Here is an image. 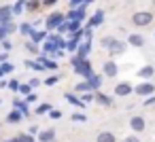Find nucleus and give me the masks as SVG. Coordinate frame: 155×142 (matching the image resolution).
I'll return each instance as SVG.
<instances>
[{
    "label": "nucleus",
    "mask_w": 155,
    "mask_h": 142,
    "mask_svg": "<svg viewBox=\"0 0 155 142\" xmlns=\"http://www.w3.org/2000/svg\"><path fill=\"white\" fill-rule=\"evenodd\" d=\"M87 83H89V87H91V89H100L102 79H100V76H96V74H89V76H87Z\"/></svg>",
    "instance_id": "obj_18"
},
{
    "label": "nucleus",
    "mask_w": 155,
    "mask_h": 142,
    "mask_svg": "<svg viewBox=\"0 0 155 142\" xmlns=\"http://www.w3.org/2000/svg\"><path fill=\"white\" fill-rule=\"evenodd\" d=\"M96 142H117V138H115L113 131H100L96 136Z\"/></svg>",
    "instance_id": "obj_9"
},
{
    "label": "nucleus",
    "mask_w": 155,
    "mask_h": 142,
    "mask_svg": "<svg viewBox=\"0 0 155 142\" xmlns=\"http://www.w3.org/2000/svg\"><path fill=\"white\" fill-rule=\"evenodd\" d=\"M13 108H15V110H19L24 117H28V115H30L28 104H26V102H21V100H13Z\"/></svg>",
    "instance_id": "obj_11"
},
{
    "label": "nucleus",
    "mask_w": 155,
    "mask_h": 142,
    "mask_svg": "<svg viewBox=\"0 0 155 142\" xmlns=\"http://www.w3.org/2000/svg\"><path fill=\"white\" fill-rule=\"evenodd\" d=\"M17 138H19V142H34V136H30V134H21Z\"/></svg>",
    "instance_id": "obj_35"
},
{
    "label": "nucleus",
    "mask_w": 155,
    "mask_h": 142,
    "mask_svg": "<svg viewBox=\"0 0 155 142\" xmlns=\"http://www.w3.org/2000/svg\"><path fill=\"white\" fill-rule=\"evenodd\" d=\"M30 36H32V43L36 45V43H41V40H45V38H47V32H43V30H41V32H38V30H32V34H30Z\"/></svg>",
    "instance_id": "obj_19"
},
{
    "label": "nucleus",
    "mask_w": 155,
    "mask_h": 142,
    "mask_svg": "<svg viewBox=\"0 0 155 142\" xmlns=\"http://www.w3.org/2000/svg\"><path fill=\"white\" fill-rule=\"evenodd\" d=\"M134 91V87L130 85V83H119V85H115V95H119V98H125V95H130Z\"/></svg>",
    "instance_id": "obj_6"
},
{
    "label": "nucleus",
    "mask_w": 155,
    "mask_h": 142,
    "mask_svg": "<svg viewBox=\"0 0 155 142\" xmlns=\"http://www.w3.org/2000/svg\"><path fill=\"white\" fill-rule=\"evenodd\" d=\"M81 142H85V140H81Z\"/></svg>",
    "instance_id": "obj_55"
},
{
    "label": "nucleus",
    "mask_w": 155,
    "mask_h": 142,
    "mask_svg": "<svg viewBox=\"0 0 155 142\" xmlns=\"http://www.w3.org/2000/svg\"><path fill=\"white\" fill-rule=\"evenodd\" d=\"M26 66L32 68V70H45V66H43L41 62H26Z\"/></svg>",
    "instance_id": "obj_32"
},
{
    "label": "nucleus",
    "mask_w": 155,
    "mask_h": 142,
    "mask_svg": "<svg viewBox=\"0 0 155 142\" xmlns=\"http://www.w3.org/2000/svg\"><path fill=\"white\" fill-rule=\"evenodd\" d=\"M123 51H125V43H119V40H115V43L110 45V49H108L110 55H119V53H123Z\"/></svg>",
    "instance_id": "obj_14"
},
{
    "label": "nucleus",
    "mask_w": 155,
    "mask_h": 142,
    "mask_svg": "<svg viewBox=\"0 0 155 142\" xmlns=\"http://www.w3.org/2000/svg\"><path fill=\"white\" fill-rule=\"evenodd\" d=\"M72 121H85V115H81V112L72 115Z\"/></svg>",
    "instance_id": "obj_45"
},
{
    "label": "nucleus",
    "mask_w": 155,
    "mask_h": 142,
    "mask_svg": "<svg viewBox=\"0 0 155 142\" xmlns=\"http://www.w3.org/2000/svg\"><path fill=\"white\" fill-rule=\"evenodd\" d=\"M49 110H51V104H38L34 112H36V115H45V112H49Z\"/></svg>",
    "instance_id": "obj_27"
},
{
    "label": "nucleus",
    "mask_w": 155,
    "mask_h": 142,
    "mask_svg": "<svg viewBox=\"0 0 155 142\" xmlns=\"http://www.w3.org/2000/svg\"><path fill=\"white\" fill-rule=\"evenodd\" d=\"M66 100L70 102V104H74V106H79V108H83V102L77 98V95H72V93H66Z\"/></svg>",
    "instance_id": "obj_26"
},
{
    "label": "nucleus",
    "mask_w": 155,
    "mask_h": 142,
    "mask_svg": "<svg viewBox=\"0 0 155 142\" xmlns=\"http://www.w3.org/2000/svg\"><path fill=\"white\" fill-rule=\"evenodd\" d=\"M2 30H5V34H11V32L17 30V26H13L11 21H7V24H2Z\"/></svg>",
    "instance_id": "obj_31"
},
{
    "label": "nucleus",
    "mask_w": 155,
    "mask_h": 142,
    "mask_svg": "<svg viewBox=\"0 0 155 142\" xmlns=\"http://www.w3.org/2000/svg\"><path fill=\"white\" fill-rule=\"evenodd\" d=\"M28 134H30V136H34V134H38V127H36V125H30V129H28Z\"/></svg>",
    "instance_id": "obj_46"
},
{
    "label": "nucleus",
    "mask_w": 155,
    "mask_h": 142,
    "mask_svg": "<svg viewBox=\"0 0 155 142\" xmlns=\"http://www.w3.org/2000/svg\"><path fill=\"white\" fill-rule=\"evenodd\" d=\"M147 106H151V104H155V95H151V98H147V102H144Z\"/></svg>",
    "instance_id": "obj_47"
},
{
    "label": "nucleus",
    "mask_w": 155,
    "mask_h": 142,
    "mask_svg": "<svg viewBox=\"0 0 155 142\" xmlns=\"http://www.w3.org/2000/svg\"><path fill=\"white\" fill-rule=\"evenodd\" d=\"M102 72H104V76H108V79L117 76V64H115L113 60H108V62L102 66Z\"/></svg>",
    "instance_id": "obj_7"
},
{
    "label": "nucleus",
    "mask_w": 155,
    "mask_h": 142,
    "mask_svg": "<svg viewBox=\"0 0 155 142\" xmlns=\"http://www.w3.org/2000/svg\"><path fill=\"white\" fill-rule=\"evenodd\" d=\"M123 142H140V138L134 134V136H125V138H123Z\"/></svg>",
    "instance_id": "obj_37"
},
{
    "label": "nucleus",
    "mask_w": 155,
    "mask_h": 142,
    "mask_svg": "<svg viewBox=\"0 0 155 142\" xmlns=\"http://www.w3.org/2000/svg\"><path fill=\"white\" fill-rule=\"evenodd\" d=\"M38 5H41L38 0H30V2H26V9H28V11H36V9H38Z\"/></svg>",
    "instance_id": "obj_34"
},
{
    "label": "nucleus",
    "mask_w": 155,
    "mask_h": 142,
    "mask_svg": "<svg viewBox=\"0 0 155 142\" xmlns=\"http://www.w3.org/2000/svg\"><path fill=\"white\" fill-rule=\"evenodd\" d=\"M94 100H98L102 106H110V104H113V100H110L108 95H104V93H94Z\"/></svg>",
    "instance_id": "obj_20"
},
{
    "label": "nucleus",
    "mask_w": 155,
    "mask_h": 142,
    "mask_svg": "<svg viewBox=\"0 0 155 142\" xmlns=\"http://www.w3.org/2000/svg\"><path fill=\"white\" fill-rule=\"evenodd\" d=\"M81 2H83V0H70V5H72V9H74V7H79Z\"/></svg>",
    "instance_id": "obj_50"
},
{
    "label": "nucleus",
    "mask_w": 155,
    "mask_h": 142,
    "mask_svg": "<svg viewBox=\"0 0 155 142\" xmlns=\"http://www.w3.org/2000/svg\"><path fill=\"white\" fill-rule=\"evenodd\" d=\"M127 43H130L132 47H142V45H144V36H140V34H130V36H127Z\"/></svg>",
    "instance_id": "obj_13"
},
{
    "label": "nucleus",
    "mask_w": 155,
    "mask_h": 142,
    "mask_svg": "<svg viewBox=\"0 0 155 142\" xmlns=\"http://www.w3.org/2000/svg\"><path fill=\"white\" fill-rule=\"evenodd\" d=\"M5 38H7V34H5V30H2V26H0V43H2Z\"/></svg>",
    "instance_id": "obj_48"
},
{
    "label": "nucleus",
    "mask_w": 155,
    "mask_h": 142,
    "mask_svg": "<svg viewBox=\"0 0 155 142\" xmlns=\"http://www.w3.org/2000/svg\"><path fill=\"white\" fill-rule=\"evenodd\" d=\"M24 7H26V2H24V0H19V2H15V7H11V11L17 15V13H21V11H24Z\"/></svg>",
    "instance_id": "obj_30"
},
{
    "label": "nucleus",
    "mask_w": 155,
    "mask_h": 142,
    "mask_svg": "<svg viewBox=\"0 0 155 142\" xmlns=\"http://www.w3.org/2000/svg\"><path fill=\"white\" fill-rule=\"evenodd\" d=\"M53 138H55L53 129H45V131L38 134V142H53Z\"/></svg>",
    "instance_id": "obj_15"
},
{
    "label": "nucleus",
    "mask_w": 155,
    "mask_h": 142,
    "mask_svg": "<svg viewBox=\"0 0 155 142\" xmlns=\"http://www.w3.org/2000/svg\"><path fill=\"white\" fill-rule=\"evenodd\" d=\"M26 49L32 51V53H36V45H34V43H26Z\"/></svg>",
    "instance_id": "obj_44"
},
{
    "label": "nucleus",
    "mask_w": 155,
    "mask_h": 142,
    "mask_svg": "<svg viewBox=\"0 0 155 142\" xmlns=\"http://www.w3.org/2000/svg\"><path fill=\"white\" fill-rule=\"evenodd\" d=\"M64 28L70 30V32H77V30H81V21H72V19H68V21H64Z\"/></svg>",
    "instance_id": "obj_22"
},
{
    "label": "nucleus",
    "mask_w": 155,
    "mask_h": 142,
    "mask_svg": "<svg viewBox=\"0 0 155 142\" xmlns=\"http://www.w3.org/2000/svg\"><path fill=\"white\" fill-rule=\"evenodd\" d=\"M144 127H147V123H144V119H142V117L134 115V117L130 119V129H132L134 134H140V131H144Z\"/></svg>",
    "instance_id": "obj_4"
},
{
    "label": "nucleus",
    "mask_w": 155,
    "mask_h": 142,
    "mask_svg": "<svg viewBox=\"0 0 155 142\" xmlns=\"http://www.w3.org/2000/svg\"><path fill=\"white\" fill-rule=\"evenodd\" d=\"M74 91H79V93H81V91H91V87H89L87 81H83V83H79V85L74 87Z\"/></svg>",
    "instance_id": "obj_29"
},
{
    "label": "nucleus",
    "mask_w": 155,
    "mask_h": 142,
    "mask_svg": "<svg viewBox=\"0 0 155 142\" xmlns=\"http://www.w3.org/2000/svg\"><path fill=\"white\" fill-rule=\"evenodd\" d=\"M28 85H30V89H34V87H38V85H41V81H38V79H30V83H28Z\"/></svg>",
    "instance_id": "obj_41"
},
{
    "label": "nucleus",
    "mask_w": 155,
    "mask_h": 142,
    "mask_svg": "<svg viewBox=\"0 0 155 142\" xmlns=\"http://www.w3.org/2000/svg\"><path fill=\"white\" fill-rule=\"evenodd\" d=\"M53 2H58V0H43V5H45V7H51Z\"/></svg>",
    "instance_id": "obj_49"
},
{
    "label": "nucleus",
    "mask_w": 155,
    "mask_h": 142,
    "mask_svg": "<svg viewBox=\"0 0 155 142\" xmlns=\"http://www.w3.org/2000/svg\"><path fill=\"white\" fill-rule=\"evenodd\" d=\"M58 81H60V76H49V79L45 81V85H55Z\"/></svg>",
    "instance_id": "obj_38"
},
{
    "label": "nucleus",
    "mask_w": 155,
    "mask_h": 142,
    "mask_svg": "<svg viewBox=\"0 0 155 142\" xmlns=\"http://www.w3.org/2000/svg\"><path fill=\"white\" fill-rule=\"evenodd\" d=\"M134 93H138L140 98H149L151 93H155V85L144 81V83H140V85H136V87H134Z\"/></svg>",
    "instance_id": "obj_3"
},
{
    "label": "nucleus",
    "mask_w": 155,
    "mask_h": 142,
    "mask_svg": "<svg viewBox=\"0 0 155 142\" xmlns=\"http://www.w3.org/2000/svg\"><path fill=\"white\" fill-rule=\"evenodd\" d=\"M77 49H79V57H81V60H87V53H89V49H91V40H87V43L79 45Z\"/></svg>",
    "instance_id": "obj_16"
},
{
    "label": "nucleus",
    "mask_w": 155,
    "mask_h": 142,
    "mask_svg": "<svg viewBox=\"0 0 155 142\" xmlns=\"http://www.w3.org/2000/svg\"><path fill=\"white\" fill-rule=\"evenodd\" d=\"M151 21H153V15L147 13V11H140V13H134V15H132V24H134L136 28H144V26H149Z\"/></svg>",
    "instance_id": "obj_2"
},
{
    "label": "nucleus",
    "mask_w": 155,
    "mask_h": 142,
    "mask_svg": "<svg viewBox=\"0 0 155 142\" xmlns=\"http://www.w3.org/2000/svg\"><path fill=\"white\" fill-rule=\"evenodd\" d=\"M0 45H2V49H5V51H11V47H13V45H11V43H9L7 38H5L2 43H0Z\"/></svg>",
    "instance_id": "obj_40"
},
{
    "label": "nucleus",
    "mask_w": 155,
    "mask_h": 142,
    "mask_svg": "<svg viewBox=\"0 0 155 142\" xmlns=\"http://www.w3.org/2000/svg\"><path fill=\"white\" fill-rule=\"evenodd\" d=\"M81 36H83V32H81V30H77V32H74V36H72V38H70L68 43H66V49H68V51H77Z\"/></svg>",
    "instance_id": "obj_8"
},
{
    "label": "nucleus",
    "mask_w": 155,
    "mask_h": 142,
    "mask_svg": "<svg viewBox=\"0 0 155 142\" xmlns=\"http://www.w3.org/2000/svg\"><path fill=\"white\" fill-rule=\"evenodd\" d=\"M0 76H2V72H0Z\"/></svg>",
    "instance_id": "obj_53"
},
{
    "label": "nucleus",
    "mask_w": 155,
    "mask_h": 142,
    "mask_svg": "<svg viewBox=\"0 0 155 142\" xmlns=\"http://www.w3.org/2000/svg\"><path fill=\"white\" fill-rule=\"evenodd\" d=\"M72 68H74V72L77 74H81V76H89V74H94L91 72V64H89V60H81V57H74L72 60Z\"/></svg>",
    "instance_id": "obj_1"
},
{
    "label": "nucleus",
    "mask_w": 155,
    "mask_h": 142,
    "mask_svg": "<svg viewBox=\"0 0 155 142\" xmlns=\"http://www.w3.org/2000/svg\"><path fill=\"white\" fill-rule=\"evenodd\" d=\"M153 5H155V0H153Z\"/></svg>",
    "instance_id": "obj_54"
},
{
    "label": "nucleus",
    "mask_w": 155,
    "mask_h": 142,
    "mask_svg": "<svg viewBox=\"0 0 155 142\" xmlns=\"http://www.w3.org/2000/svg\"><path fill=\"white\" fill-rule=\"evenodd\" d=\"M17 93H21V95H28V93H32V89H30V85L26 83V85H19V89H17Z\"/></svg>",
    "instance_id": "obj_33"
},
{
    "label": "nucleus",
    "mask_w": 155,
    "mask_h": 142,
    "mask_svg": "<svg viewBox=\"0 0 155 142\" xmlns=\"http://www.w3.org/2000/svg\"><path fill=\"white\" fill-rule=\"evenodd\" d=\"M7 87H9L11 91H17V89H19V83H17V81L13 79V81H9V83H7Z\"/></svg>",
    "instance_id": "obj_36"
},
{
    "label": "nucleus",
    "mask_w": 155,
    "mask_h": 142,
    "mask_svg": "<svg viewBox=\"0 0 155 142\" xmlns=\"http://www.w3.org/2000/svg\"><path fill=\"white\" fill-rule=\"evenodd\" d=\"M17 30H19V34H24V36H30V34H32V30H34V26H32V24H21Z\"/></svg>",
    "instance_id": "obj_24"
},
{
    "label": "nucleus",
    "mask_w": 155,
    "mask_h": 142,
    "mask_svg": "<svg viewBox=\"0 0 155 142\" xmlns=\"http://www.w3.org/2000/svg\"><path fill=\"white\" fill-rule=\"evenodd\" d=\"M153 74H155V68H153V66H144V68H140V70H138V76H140V79H144V81H147V79H151Z\"/></svg>",
    "instance_id": "obj_17"
},
{
    "label": "nucleus",
    "mask_w": 155,
    "mask_h": 142,
    "mask_svg": "<svg viewBox=\"0 0 155 142\" xmlns=\"http://www.w3.org/2000/svg\"><path fill=\"white\" fill-rule=\"evenodd\" d=\"M7 60H9V55H7V53H0V64L7 62Z\"/></svg>",
    "instance_id": "obj_51"
},
{
    "label": "nucleus",
    "mask_w": 155,
    "mask_h": 142,
    "mask_svg": "<svg viewBox=\"0 0 155 142\" xmlns=\"http://www.w3.org/2000/svg\"><path fill=\"white\" fill-rule=\"evenodd\" d=\"M81 102H83V104H87V102H94V93H85Z\"/></svg>",
    "instance_id": "obj_39"
},
{
    "label": "nucleus",
    "mask_w": 155,
    "mask_h": 142,
    "mask_svg": "<svg viewBox=\"0 0 155 142\" xmlns=\"http://www.w3.org/2000/svg\"><path fill=\"white\" fill-rule=\"evenodd\" d=\"M83 17H85V9H83V7H79L77 11L72 9V11L68 13V19H72V21H81Z\"/></svg>",
    "instance_id": "obj_12"
},
{
    "label": "nucleus",
    "mask_w": 155,
    "mask_h": 142,
    "mask_svg": "<svg viewBox=\"0 0 155 142\" xmlns=\"http://www.w3.org/2000/svg\"><path fill=\"white\" fill-rule=\"evenodd\" d=\"M11 17H13L11 7H0V24H7V21H11Z\"/></svg>",
    "instance_id": "obj_10"
},
{
    "label": "nucleus",
    "mask_w": 155,
    "mask_h": 142,
    "mask_svg": "<svg viewBox=\"0 0 155 142\" xmlns=\"http://www.w3.org/2000/svg\"><path fill=\"white\" fill-rule=\"evenodd\" d=\"M62 21H64V15H62V13H51L45 24H47V30H58V26H60Z\"/></svg>",
    "instance_id": "obj_5"
},
{
    "label": "nucleus",
    "mask_w": 155,
    "mask_h": 142,
    "mask_svg": "<svg viewBox=\"0 0 155 142\" xmlns=\"http://www.w3.org/2000/svg\"><path fill=\"white\" fill-rule=\"evenodd\" d=\"M49 117H51V119H60V117H62V112H60V110H53V108H51Z\"/></svg>",
    "instance_id": "obj_43"
},
{
    "label": "nucleus",
    "mask_w": 155,
    "mask_h": 142,
    "mask_svg": "<svg viewBox=\"0 0 155 142\" xmlns=\"http://www.w3.org/2000/svg\"><path fill=\"white\" fill-rule=\"evenodd\" d=\"M115 40H117V38H113V36H102L100 45H102V49H110V45H113Z\"/></svg>",
    "instance_id": "obj_25"
},
{
    "label": "nucleus",
    "mask_w": 155,
    "mask_h": 142,
    "mask_svg": "<svg viewBox=\"0 0 155 142\" xmlns=\"http://www.w3.org/2000/svg\"><path fill=\"white\" fill-rule=\"evenodd\" d=\"M34 100H36V93H28L24 102H26V104H30V102H34Z\"/></svg>",
    "instance_id": "obj_42"
},
{
    "label": "nucleus",
    "mask_w": 155,
    "mask_h": 142,
    "mask_svg": "<svg viewBox=\"0 0 155 142\" xmlns=\"http://www.w3.org/2000/svg\"><path fill=\"white\" fill-rule=\"evenodd\" d=\"M21 117H24V115H21L19 110H13V112H9V115H7V123H19V121H21Z\"/></svg>",
    "instance_id": "obj_21"
},
{
    "label": "nucleus",
    "mask_w": 155,
    "mask_h": 142,
    "mask_svg": "<svg viewBox=\"0 0 155 142\" xmlns=\"http://www.w3.org/2000/svg\"><path fill=\"white\" fill-rule=\"evenodd\" d=\"M2 142H19V138H9V140H2Z\"/></svg>",
    "instance_id": "obj_52"
},
{
    "label": "nucleus",
    "mask_w": 155,
    "mask_h": 142,
    "mask_svg": "<svg viewBox=\"0 0 155 142\" xmlns=\"http://www.w3.org/2000/svg\"><path fill=\"white\" fill-rule=\"evenodd\" d=\"M0 72H2V74H9V72H13V64H9V62H2V64H0Z\"/></svg>",
    "instance_id": "obj_28"
},
{
    "label": "nucleus",
    "mask_w": 155,
    "mask_h": 142,
    "mask_svg": "<svg viewBox=\"0 0 155 142\" xmlns=\"http://www.w3.org/2000/svg\"><path fill=\"white\" fill-rule=\"evenodd\" d=\"M102 19H104V13H102V11H98V13L89 19V28H91V26H100V24H102Z\"/></svg>",
    "instance_id": "obj_23"
}]
</instances>
